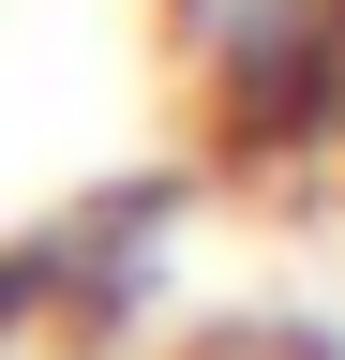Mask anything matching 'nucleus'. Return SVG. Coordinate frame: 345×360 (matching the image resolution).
<instances>
[{"mask_svg": "<svg viewBox=\"0 0 345 360\" xmlns=\"http://www.w3.org/2000/svg\"><path fill=\"white\" fill-rule=\"evenodd\" d=\"M181 75L226 150L345 135V0H181Z\"/></svg>", "mask_w": 345, "mask_h": 360, "instance_id": "f257e3e1", "label": "nucleus"}]
</instances>
